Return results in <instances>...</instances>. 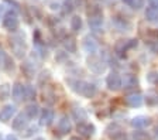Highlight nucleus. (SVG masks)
Returning a JSON list of instances; mask_svg holds the SVG:
<instances>
[{
  "instance_id": "nucleus-6",
  "label": "nucleus",
  "mask_w": 158,
  "mask_h": 140,
  "mask_svg": "<svg viewBox=\"0 0 158 140\" xmlns=\"http://www.w3.org/2000/svg\"><path fill=\"white\" fill-rule=\"evenodd\" d=\"M106 133L110 137V140H124V137H126L123 127L117 123L109 125L107 129H106Z\"/></svg>"
},
{
  "instance_id": "nucleus-30",
  "label": "nucleus",
  "mask_w": 158,
  "mask_h": 140,
  "mask_svg": "<svg viewBox=\"0 0 158 140\" xmlns=\"http://www.w3.org/2000/svg\"><path fill=\"white\" fill-rule=\"evenodd\" d=\"M143 4H144V0H134L131 7L133 9H140V7H143Z\"/></svg>"
},
{
  "instance_id": "nucleus-7",
  "label": "nucleus",
  "mask_w": 158,
  "mask_h": 140,
  "mask_svg": "<svg viewBox=\"0 0 158 140\" xmlns=\"http://www.w3.org/2000/svg\"><path fill=\"white\" fill-rule=\"evenodd\" d=\"M3 27L9 31H16L19 27V19L14 11H9L3 19Z\"/></svg>"
},
{
  "instance_id": "nucleus-5",
  "label": "nucleus",
  "mask_w": 158,
  "mask_h": 140,
  "mask_svg": "<svg viewBox=\"0 0 158 140\" xmlns=\"http://www.w3.org/2000/svg\"><path fill=\"white\" fill-rule=\"evenodd\" d=\"M88 67L90 68V71H93L95 74H102L106 70V64L102 61V58L98 55H90L88 58Z\"/></svg>"
},
{
  "instance_id": "nucleus-35",
  "label": "nucleus",
  "mask_w": 158,
  "mask_h": 140,
  "mask_svg": "<svg viewBox=\"0 0 158 140\" xmlns=\"http://www.w3.org/2000/svg\"><path fill=\"white\" fill-rule=\"evenodd\" d=\"M100 2H103V3H112L113 0H100Z\"/></svg>"
},
{
  "instance_id": "nucleus-15",
  "label": "nucleus",
  "mask_w": 158,
  "mask_h": 140,
  "mask_svg": "<svg viewBox=\"0 0 158 140\" xmlns=\"http://www.w3.org/2000/svg\"><path fill=\"white\" fill-rule=\"evenodd\" d=\"M71 120L68 119L66 116H62L61 119H59L58 125H56V129H58V132L61 134H68L69 132H71Z\"/></svg>"
},
{
  "instance_id": "nucleus-18",
  "label": "nucleus",
  "mask_w": 158,
  "mask_h": 140,
  "mask_svg": "<svg viewBox=\"0 0 158 140\" xmlns=\"http://www.w3.org/2000/svg\"><path fill=\"white\" fill-rule=\"evenodd\" d=\"M11 95H13L14 100L19 102V100L24 99V87L20 82H16L13 87V91H11Z\"/></svg>"
},
{
  "instance_id": "nucleus-33",
  "label": "nucleus",
  "mask_w": 158,
  "mask_h": 140,
  "mask_svg": "<svg viewBox=\"0 0 158 140\" xmlns=\"http://www.w3.org/2000/svg\"><path fill=\"white\" fill-rule=\"evenodd\" d=\"M85 2H86V0H76V4H78V6H83V4H85Z\"/></svg>"
},
{
  "instance_id": "nucleus-19",
  "label": "nucleus",
  "mask_w": 158,
  "mask_h": 140,
  "mask_svg": "<svg viewBox=\"0 0 158 140\" xmlns=\"http://www.w3.org/2000/svg\"><path fill=\"white\" fill-rule=\"evenodd\" d=\"M38 113H40V106L37 104H30V105H27V108H26V115L28 116V119L31 120V119H35L37 116H38Z\"/></svg>"
},
{
  "instance_id": "nucleus-10",
  "label": "nucleus",
  "mask_w": 158,
  "mask_h": 140,
  "mask_svg": "<svg viewBox=\"0 0 158 140\" xmlns=\"http://www.w3.org/2000/svg\"><path fill=\"white\" fill-rule=\"evenodd\" d=\"M145 19H147V21H150L152 24H158V4L151 3L150 6H147Z\"/></svg>"
},
{
  "instance_id": "nucleus-23",
  "label": "nucleus",
  "mask_w": 158,
  "mask_h": 140,
  "mask_svg": "<svg viewBox=\"0 0 158 140\" xmlns=\"http://www.w3.org/2000/svg\"><path fill=\"white\" fill-rule=\"evenodd\" d=\"M72 115L78 122H83V120H86V112L82 109V108H75V109H72Z\"/></svg>"
},
{
  "instance_id": "nucleus-34",
  "label": "nucleus",
  "mask_w": 158,
  "mask_h": 140,
  "mask_svg": "<svg viewBox=\"0 0 158 140\" xmlns=\"http://www.w3.org/2000/svg\"><path fill=\"white\" fill-rule=\"evenodd\" d=\"M133 2H134V0H123V3H126V4H130V6H131V4H133Z\"/></svg>"
},
{
  "instance_id": "nucleus-28",
  "label": "nucleus",
  "mask_w": 158,
  "mask_h": 140,
  "mask_svg": "<svg viewBox=\"0 0 158 140\" xmlns=\"http://www.w3.org/2000/svg\"><path fill=\"white\" fill-rule=\"evenodd\" d=\"M131 137L133 140H150V136L147 133H144V132H134L131 134Z\"/></svg>"
},
{
  "instance_id": "nucleus-21",
  "label": "nucleus",
  "mask_w": 158,
  "mask_h": 140,
  "mask_svg": "<svg viewBox=\"0 0 158 140\" xmlns=\"http://www.w3.org/2000/svg\"><path fill=\"white\" fill-rule=\"evenodd\" d=\"M62 44H64V48H65L68 53H75L76 51V41L73 40L72 37H66Z\"/></svg>"
},
{
  "instance_id": "nucleus-31",
  "label": "nucleus",
  "mask_w": 158,
  "mask_h": 140,
  "mask_svg": "<svg viewBox=\"0 0 158 140\" xmlns=\"http://www.w3.org/2000/svg\"><path fill=\"white\" fill-rule=\"evenodd\" d=\"M6 57H7V54L4 53V50L0 47V65H3V62H4V60H6Z\"/></svg>"
},
{
  "instance_id": "nucleus-9",
  "label": "nucleus",
  "mask_w": 158,
  "mask_h": 140,
  "mask_svg": "<svg viewBox=\"0 0 158 140\" xmlns=\"http://www.w3.org/2000/svg\"><path fill=\"white\" fill-rule=\"evenodd\" d=\"M134 45H137V40H120V41L116 43L114 51H116V54L120 55V54L126 53V51L130 50V48L134 47Z\"/></svg>"
},
{
  "instance_id": "nucleus-2",
  "label": "nucleus",
  "mask_w": 158,
  "mask_h": 140,
  "mask_svg": "<svg viewBox=\"0 0 158 140\" xmlns=\"http://www.w3.org/2000/svg\"><path fill=\"white\" fill-rule=\"evenodd\" d=\"M10 47L13 50L14 55L17 58H23L24 54H26V43H24V36L21 34H16V36L11 37L10 40Z\"/></svg>"
},
{
  "instance_id": "nucleus-17",
  "label": "nucleus",
  "mask_w": 158,
  "mask_h": 140,
  "mask_svg": "<svg viewBox=\"0 0 158 140\" xmlns=\"http://www.w3.org/2000/svg\"><path fill=\"white\" fill-rule=\"evenodd\" d=\"M83 48H85L88 53L93 54L96 50H98V43L93 37H85V40H83Z\"/></svg>"
},
{
  "instance_id": "nucleus-1",
  "label": "nucleus",
  "mask_w": 158,
  "mask_h": 140,
  "mask_svg": "<svg viewBox=\"0 0 158 140\" xmlns=\"http://www.w3.org/2000/svg\"><path fill=\"white\" fill-rule=\"evenodd\" d=\"M68 83L71 85L73 91L79 95H82L85 98H93L96 95V87L93 83L90 82H86V81H73V79H69Z\"/></svg>"
},
{
  "instance_id": "nucleus-25",
  "label": "nucleus",
  "mask_w": 158,
  "mask_h": 140,
  "mask_svg": "<svg viewBox=\"0 0 158 140\" xmlns=\"http://www.w3.org/2000/svg\"><path fill=\"white\" fill-rule=\"evenodd\" d=\"M34 96H35V89L33 85L24 87V99H34Z\"/></svg>"
},
{
  "instance_id": "nucleus-8",
  "label": "nucleus",
  "mask_w": 158,
  "mask_h": 140,
  "mask_svg": "<svg viewBox=\"0 0 158 140\" xmlns=\"http://www.w3.org/2000/svg\"><path fill=\"white\" fill-rule=\"evenodd\" d=\"M124 104L130 108H138L143 105V95L140 92H131L124 98Z\"/></svg>"
},
{
  "instance_id": "nucleus-12",
  "label": "nucleus",
  "mask_w": 158,
  "mask_h": 140,
  "mask_svg": "<svg viewBox=\"0 0 158 140\" xmlns=\"http://www.w3.org/2000/svg\"><path fill=\"white\" fill-rule=\"evenodd\" d=\"M76 130H78V133L81 134V136L90 137V136H93V133H95V126H93V125H90V123L81 122V123H78Z\"/></svg>"
},
{
  "instance_id": "nucleus-29",
  "label": "nucleus",
  "mask_w": 158,
  "mask_h": 140,
  "mask_svg": "<svg viewBox=\"0 0 158 140\" xmlns=\"http://www.w3.org/2000/svg\"><path fill=\"white\" fill-rule=\"evenodd\" d=\"M64 7H65V13H71L72 11V0H65V4H64Z\"/></svg>"
},
{
  "instance_id": "nucleus-32",
  "label": "nucleus",
  "mask_w": 158,
  "mask_h": 140,
  "mask_svg": "<svg viewBox=\"0 0 158 140\" xmlns=\"http://www.w3.org/2000/svg\"><path fill=\"white\" fill-rule=\"evenodd\" d=\"M6 140H19L14 134H7V137H6Z\"/></svg>"
},
{
  "instance_id": "nucleus-20",
  "label": "nucleus",
  "mask_w": 158,
  "mask_h": 140,
  "mask_svg": "<svg viewBox=\"0 0 158 140\" xmlns=\"http://www.w3.org/2000/svg\"><path fill=\"white\" fill-rule=\"evenodd\" d=\"M21 70L27 74V77H34V74H35V67L30 60L24 61V64L21 65Z\"/></svg>"
},
{
  "instance_id": "nucleus-27",
  "label": "nucleus",
  "mask_w": 158,
  "mask_h": 140,
  "mask_svg": "<svg viewBox=\"0 0 158 140\" xmlns=\"http://www.w3.org/2000/svg\"><path fill=\"white\" fill-rule=\"evenodd\" d=\"M147 104L148 105H157L158 104V95L155 92L147 93Z\"/></svg>"
},
{
  "instance_id": "nucleus-3",
  "label": "nucleus",
  "mask_w": 158,
  "mask_h": 140,
  "mask_svg": "<svg viewBox=\"0 0 158 140\" xmlns=\"http://www.w3.org/2000/svg\"><path fill=\"white\" fill-rule=\"evenodd\" d=\"M88 21H89V27L93 28V30H98L99 27L102 26L103 23V13L99 7H93L92 10L88 11Z\"/></svg>"
},
{
  "instance_id": "nucleus-22",
  "label": "nucleus",
  "mask_w": 158,
  "mask_h": 140,
  "mask_svg": "<svg viewBox=\"0 0 158 140\" xmlns=\"http://www.w3.org/2000/svg\"><path fill=\"white\" fill-rule=\"evenodd\" d=\"M81 28H82V20H81V17L73 16L72 19H71V30L75 31V33H78Z\"/></svg>"
},
{
  "instance_id": "nucleus-24",
  "label": "nucleus",
  "mask_w": 158,
  "mask_h": 140,
  "mask_svg": "<svg viewBox=\"0 0 158 140\" xmlns=\"http://www.w3.org/2000/svg\"><path fill=\"white\" fill-rule=\"evenodd\" d=\"M10 93H11V89H10V87L7 85V83L0 85V99H2V100L7 99V98L10 96Z\"/></svg>"
},
{
  "instance_id": "nucleus-37",
  "label": "nucleus",
  "mask_w": 158,
  "mask_h": 140,
  "mask_svg": "<svg viewBox=\"0 0 158 140\" xmlns=\"http://www.w3.org/2000/svg\"><path fill=\"white\" fill-rule=\"evenodd\" d=\"M37 140H43V139H37Z\"/></svg>"
},
{
  "instance_id": "nucleus-36",
  "label": "nucleus",
  "mask_w": 158,
  "mask_h": 140,
  "mask_svg": "<svg viewBox=\"0 0 158 140\" xmlns=\"http://www.w3.org/2000/svg\"><path fill=\"white\" fill-rule=\"evenodd\" d=\"M0 14H2V6H0Z\"/></svg>"
},
{
  "instance_id": "nucleus-14",
  "label": "nucleus",
  "mask_w": 158,
  "mask_h": 140,
  "mask_svg": "<svg viewBox=\"0 0 158 140\" xmlns=\"http://www.w3.org/2000/svg\"><path fill=\"white\" fill-rule=\"evenodd\" d=\"M16 113V106L14 105H6L4 108L0 109V120L2 122H7L9 119H11V116Z\"/></svg>"
},
{
  "instance_id": "nucleus-16",
  "label": "nucleus",
  "mask_w": 158,
  "mask_h": 140,
  "mask_svg": "<svg viewBox=\"0 0 158 140\" xmlns=\"http://www.w3.org/2000/svg\"><path fill=\"white\" fill-rule=\"evenodd\" d=\"M54 120V110L52 109H44L41 116H40V123L43 125V126H49V125L52 123Z\"/></svg>"
},
{
  "instance_id": "nucleus-11",
  "label": "nucleus",
  "mask_w": 158,
  "mask_h": 140,
  "mask_svg": "<svg viewBox=\"0 0 158 140\" xmlns=\"http://www.w3.org/2000/svg\"><path fill=\"white\" fill-rule=\"evenodd\" d=\"M28 116L26 115V112L24 113H20L16 116V119L13 120V129L14 130H24L27 127V125H28Z\"/></svg>"
},
{
  "instance_id": "nucleus-4",
  "label": "nucleus",
  "mask_w": 158,
  "mask_h": 140,
  "mask_svg": "<svg viewBox=\"0 0 158 140\" xmlns=\"http://www.w3.org/2000/svg\"><path fill=\"white\" fill-rule=\"evenodd\" d=\"M106 85H107L109 91L117 92V91H120L123 87V79L117 72H110L107 75V78H106Z\"/></svg>"
},
{
  "instance_id": "nucleus-13",
  "label": "nucleus",
  "mask_w": 158,
  "mask_h": 140,
  "mask_svg": "<svg viewBox=\"0 0 158 140\" xmlns=\"http://www.w3.org/2000/svg\"><path fill=\"white\" fill-rule=\"evenodd\" d=\"M151 125V119L147 116H135L131 119V126L135 129H143Z\"/></svg>"
},
{
  "instance_id": "nucleus-26",
  "label": "nucleus",
  "mask_w": 158,
  "mask_h": 140,
  "mask_svg": "<svg viewBox=\"0 0 158 140\" xmlns=\"http://www.w3.org/2000/svg\"><path fill=\"white\" fill-rule=\"evenodd\" d=\"M2 68H3L4 71H7V72H11V71L14 70V62H13V60H11V57H10V55H7V57H6V60H4Z\"/></svg>"
}]
</instances>
